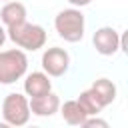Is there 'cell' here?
Segmentation results:
<instances>
[{
  "label": "cell",
  "mask_w": 128,
  "mask_h": 128,
  "mask_svg": "<svg viewBox=\"0 0 128 128\" xmlns=\"http://www.w3.org/2000/svg\"><path fill=\"white\" fill-rule=\"evenodd\" d=\"M42 70L52 76V78H60L68 72L70 68V54L60 48V46H52V48H46L44 54H42Z\"/></svg>",
  "instance_id": "8992f818"
},
{
  "label": "cell",
  "mask_w": 128,
  "mask_h": 128,
  "mask_svg": "<svg viewBox=\"0 0 128 128\" xmlns=\"http://www.w3.org/2000/svg\"><path fill=\"white\" fill-rule=\"evenodd\" d=\"M26 16H28V14H26V6H24L22 2H14V0H8V2L2 6V10H0V22H2L6 28L24 22Z\"/></svg>",
  "instance_id": "9c48e42d"
},
{
  "label": "cell",
  "mask_w": 128,
  "mask_h": 128,
  "mask_svg": "<svg viewBox=\"0 0 128 128\" xmlns=\"http://www.w3.org/2000/svg\"><path fill=\"white\" fill-rule=\"evenodd\" d=\"M90 88L96 92V96L100 98V102L104 104V108L110 106V104L116 100V84H114L112 80H108V78H98V80H94Z\"/></svg>",
  "instance_id": "8fae6325"
},
{
  "label": "cell",
  "mask_w": 128,
  "mask_h": 128,
  "mask_svg": "<svg viewBox=\"0 0 128 128\" xmlns=\"http://www.w3.org/2000/svg\"><path fill=\"white\" fill-rule=\"evenodd\" d=\"M84 26H86L84 14L80 12V8H74V6L60 10L54 18V28L58 36L70 44H76L84 38Z\"/></svg>",
  "instance_id": "7a4b0ae2"
},
{
  "label": "cell",
  "mask_w": 128,
  "mask_h": 128,
  "mask_svg": "<svg viewBox=\"0 0 128 128\" xmlns=\"http://www.w3.org/2000/svg\"><path fill=\"white\" fill-rule=\"evenodd\" d=\"M2 2H8V0H2Z\"/></svg>",
  "instance_id": "2e32d148"
},
{
  "label": "cell",
  "mask_w": 128,
  "mask_h": 128,
  "mask_svg": "<svg viewBox=\"0 0 128 128\" xmlns=\"http://www.w3.org/2000/svg\"><path fill=\"white\" fill-rule=\"evenodd\" d=\"M92 46L102 56H114L118 50H124V36H120L112 26H102L92 34Z\"/></svg>",
  "instance_id": "5b68a950"
},
{
  "label": "cell",
  "mask_w": 128,
  "mask_h": 128,
  "mask_svg": "<svg viewBox=\"0 0 128 128\" xmlns=\"http://www.w3.org/2000/svg\"><path fill=\"white\" fill-rule=\"evenodd\" d=\"M6 38H8V36H6V28H4V26H0V48L4 46V42H6Z\"/></svg>",
  "instance_id": "9a60e30c"
},
{
  "label": "cell",
  "mask_w": 128,
  "mask_h": 128,
  "mask_svg": "<svg viewBox=\"0 0 128 128\" xmlns=\"http://www.w3.org/2000/svg\"><path fill=\"white\" fill-rule=\"evenodd\" d=\"M28 106H30V114L40 116V118H48V116H54V114L58 112V108H60V98H58V94H54V92L50 90L48 94L30 98V100H28Z\"/></svg>",
  "instance_id": "52a82bcc"
},
{
  "label": "cell",
  "mask_w": 128,
  "mask_h": 128,
  "mask_svg": "<svg viewBox=\"0 0 128 128\" xmlns=\"http://www.w3.org/2000/svg\"><path fill=\"white\" fill-rule=\"evenodd\" d=\"M68 2H70L74 8H82V6H88L92 0H68Z\"/></svg>",
  "instance_id": "5bb4252c"
},
{
  "label": "cell",
  "mask_w": 128,
  "mask_h": 128,
  "mask_svg": "<svg viewBox=\"0 0 128 128\" xmlns=\"http://www.w3.org/2000/svg\"><path fill=\"white\" fill-rule=\"evenodd\" d=\"M6 36L20 50H28V52H36V50L44 48V44H46V30L40 24H30L26 20L16 26L6 28Z\"/></svg>",
  "instance_id": "6da1fadb"
},
{
  "label": "cell",
  "mask_w": 128,
  "mask_h": 128,
  "mask_svg": "<svg viewBox=\"0 0 128 128\" xmlns=\"http://www.w3.org/2000/svg\"><path fill=\"white\" fill-rule=\"evenodd\" d=\"M2 118L8 126H24L30 120V106L28 98L18 92H10L2 100Z\"/></svg>",
  "instance_id": "277c9868"
},
{
  "label": "cell",
  "mask_w": 128,
  "mask_h": 128,
  "mask_svg": "<svg viewBox=\"0 0 128 128\" xmlns=\"http://www.w3.org/2000/svg\"><path fill=\"white\" fill-rule=\"evenodd\" d=\"M50 90H52V80L46 72H30L24 78V92H26L28 98L48 94Z\"/></svg>",
  "instance_id": "ba28073f"
},
{
  "label": "cell",
  "mask_w": 128,
  "mask_h": 128,
  "mask_svg": "<svg viewBox=\"0 0 128 128\" xmlns=\"http://www.w3.org/2000/svg\"><path fill=\"white\" fill-rule=\"evenodd\" d=\"M76 100H78V104L84 108V112H86L88 116H98V114L102 112V108H104V104L100 102V98L96 96V92H94L92 88L82 90Z\"/></svg>",
  "instance_id": "7c38bea8"
},
{
  "label": "cell",
  "mask_w": 128,
  "mask_h": 128,
  "mask_svg": "<svg viewBox=\"0 0 128 128\" xmlns=\"http://www.w3.org/2000/svg\"><path fill=\"white\" fill-rule=\"evenodd\" d=\"M28 70V56L20 48L0 50V84L8 86L20 80Z\"/></svg>",
  "instance_id": "3957f363"
},
{
  "label": "cell",
  "mask_w": 128,
  "mask_h": 128,
  "mask_svg": "<svg viewBox=\"0 0 128 128\" xmlns=\"http://www.w3.org/2000/svg\"><path fill=\"white\" fill-rule=\"evenodd\" d=\"M82 126H86V128H88V126H102V128H108V122L102 120V118H96V116H88Z\"/></svg>",
  "instance_id": "4fadbf2b"
},
{
  "label": "cell",
  "mask_w": 128,
  "mask_h": 128,
  "mask_svg": "<svg viewBox=\"0 0 128 128\" xmlns=\"http://www.w3.org/2000/svg\"><path fill=\"white\" fill-rule=\"evenodd\" d=\"M58 112L62 114L64 122H68L70 126H82L84 120L88 118V114H86L84 108L78 104V100H66L64 104H60Z\"/></svg>",
  "instance_id": "30bf717a"
}]
</instances>
